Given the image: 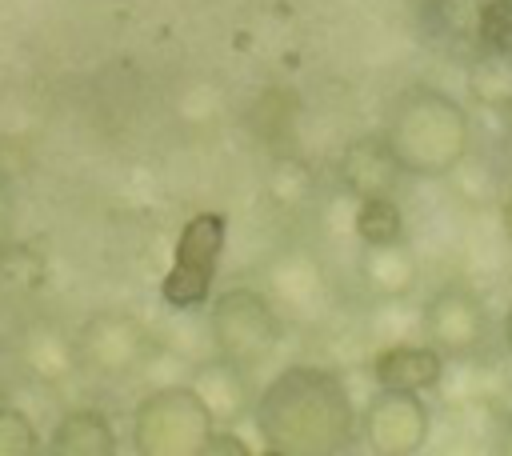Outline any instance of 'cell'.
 Wrapping results in <instances>:
<instances>
[{"mask_svg":"<svg viewBox=\"0 0 512 456\" xmlns=\"http://www.w3.org/2000/svg\"><path fill=\"white\" fill-rule=\"evenodd\" d=\"M252 420L260 444L280 456H316V452H344L356 440V404L348 384L320 364H292L276 372L256 404Z\"/></svg>","mask_w":512,"mask_h":456,"instance_id":"1","label":"cell"},{"mask_svg":"<svg viewBox=\"0 0 512 456\" xmlns=\"http://www.w3.org/2000/svg\"><path fill=\"white\" fill-rule=\"evenodd\" d=\"M384 140L392 144L404 176L440 180L472 156V120L456 96L432 84H412L392 100Z\"/></svg>","mask_w":512,"mask_h":456,"instance_id":"2","label":"cell"},{"mask_svg":"<svg viewBox=\"0 0 512 456\" xmlns=\"http://www.w3.org/2000/svg\"><path fill=\"white\" fill-rule=\"evenodd\" d=\"M216 420L192 384L152 388L132 408V448L140 456H192L204 452Z\"/></svg>","mask_w":512,"mask_h":456,"instance_id":"3","label":"cell"},{"mask_svg":"<svg viewBox=\"0 0 512 456\" xmlns=\"http://www.w3.org/2000/svg\"><path fill=\"white\" fill-rule=\"evenodd\" d=\"M208 332H212L216 356H224L248 372L256 364H264L272 356V348L280 344V316L260 288L236 284L212 300Z\"/></svg>","mask_w":512,"mask_h":456,"instance_id":"4","label":"cell"},{"mask_svg":"<svg viewBox=\"0 0 512 456\" xmlns=\"http://www.w3.org/2000/svg\"><path fill=\"white\" fill-rule=\"evenodd\" d=\"M228 240V216L224 212H196L184 220L172 252V268L160 284V300L176 312H196L212 296V276L220 264Z\"/></svg>","mask_w":512,"mask_h":456,"instance_id":"5","label":"cell"},{"mask_svg":"<svg viewBox=\"0 0 512 456\" xmlns=\"http://www.w3.org/2000/svg\"><path fill=\"white\" fill-rule=\"evenodd\" d=\"M152 356V336L148 328L120 312V308H104L92 312L80 332H76V360L104 376V380H120V376H136Z\"/></svg>","mask_w":512,"mask_h":456,"instance_id":"6","label":"cell"},{"mask_svg":"<svg viewBox=\"0 0 512 456\" xmlns=\"http://www.w3.org/2000/svg\"><path fill=\"white\" fill-rule=\"evenodd\" d=\"M488 328H492V320H488L484 296L476 288L460 284V280L440 284L428 296L424 312H420V332H424V340L432 348L444 352V360L448 356L452 360L476 356L484 348V340H488Z\"/></svg>","mask_w":512,"mask_h":456,"instance_id":"7","label":"cell"},{"mask_svg":"<svg viewBox=\"0 0 512 456\" xmlns=\"http://www.w3.org/2000/svg\"><path fill=\"white\" fill-rule=\"evenodd\" d=\"M356 432L364 436V444L372 452L384 456H408L420 452L432 436V408L424 404V392H400V388H380L360 420Z\"/></svg>","mask_w":512,"mask_h":456,"instance_id":"8","label":"cell"},{"mask_svg":"<svg viewBox=\"0 0 512 456\" xmlns=\"http://www.w3.org/2000/svg\"><path fill=\"white\" fill-rule=\"evenodd\" d=\"M336 176H340L344 192L364 200V196H396L404 168H400L392 144L384 140V132H368V136H356L344 144V152L336 160Z\"/></svg>","mask_w":512,"mask_h":456,"instance_id":"9","label":"cell"},{"mask_svg":"<svg viewBox=\"0 0 512 456\" xmlns=\"http://www.w3.org/2000/svg\"><path fill=\"white\" fill-rule=\"evenodd\" d=\"M376 388L400 392H432L444 380V352L432 344H388L372 356Z\"/></svg>","mask_w":512,"mask_h":456,"instance_id":"10","label":"cell"},{"mask_svg":"<svg viewBox=\"0 0 512 456\" xmlns=\"http://www.w3.org/2000/svg\"><path fill=\"white\" fill-rule=\"evenodd\" d=\"M360 280L376 300H404L420 284V260L416 252L400 240L388 244H364L360 252Z\"/></svg>","mask_w":512,"mask_h":456,"instance_id":"11","label":"cell"},{"mask_svg":"<svg viewBox=\"0 0 512 456\" xmlns=\"http://www.w3.org/2000/svg\"><path fill=\"white\" fill-rule=\"evenodd\" d=\"M192 388L200 392V400L208 404V412H212L216 424H236V420H244V416L252 412V404H256V400H252L248 372L236 368V364L224 360V356L200 364L196 376H192Z\"/></svg>","mask_w":512,"mask_h":456,"instance_id":"12","label":"cell"},{"mask_svg":"<svg viewBox=\"0 0 512 456\" xmlns=\"http://www.w3.org/2000/svg\"><path fill=\"white\" fill-rule=\"evenodd\" d=\"M52 448L64 456H112L116 428L100 408H72L52 428Z\"/></svg>","mask_w":512,"mask_h":456,"instance_id":"13","label":"cell"},{"mask_svg":"<svg viewBox=\"0 0 512 456\" xmlns=\"http://www.w3.org/2000/svg\"><path fill=\"white\" fill-rule=\"evenodd\" d=\"M464 84L468 96L480 108H512V52H492V48H476L468 68H464Z\"/></svg>","mask_w":512,"mask_h":456,"instance_id":"14","label":"cell"},{"mask_svg":"<svg viewBox=\"0 0 512 456\" xmlns=\"http://www.w3.org/2000/svg\"><path fill=\"white\" fill-rule=\"evenodd\" d=\"M352 232L360 244H388L404 236V212L396 204V196H364L356 216H352Z\"/></svg>","mask_w":512,"mask_h":456,"instance_id":"15","label":"cell"},{"mask_svg":"<svg viewBox=\"0 0 512 456\" xmlns=\"http://www.w3.org/2000/svg\"><path fill=\"white\" fill-rule=\"evenodd\" d=\"M480 0H424L428 28L444 40H476Z\"/></svg>","mask_w":512,"mask_h":456,"instance_id":"16","label":"cell"},{"mask_svg":"<svg viewBox=\"0 0 512 456\" xmlns=\"http://www.w3.org/2000/svg\"><path fill=\"white\" fill-rule=\"evenodd\" d=\"M476 48L512 52V0H480V12H476Z\"/></svg>","mask_w":512,"mask_h":456,"instance_id":"17","label":"cell"},{"mask_svg":"<svg viewBox=\"0 0 512 456\" xmlns=\"http://www.w3.org/2000/svg\"><path fill=\"white\" fill-rule=\"evenodd\" d=\"M292 112H296V96L284 88H268L252 108V124L264 140H280L292 128Z\"/></svg>","mask_w":512,"mask_h":456,"instance_id":"18","label":"cell"},{"mask_svg":"<svg viewBox=\"0 0 512 456\" xmlns=\"http://www.w3.org/2000/svg\"><path fill=\"white\" fill-rule=\"evenodd\" d=\"M40 452V432L24 408L0 404V456H32Z\"/></svg>","mask_w":512,"mask_h":456,"instance_id":"19","label":"cell"},{"mask_svg":"<svg viewBox=\"0 0 512 456\" xmlns=\"http://www.w3.org/2000/svg\"><path fill=\"white\" fill-rule=\"evenodd\" d=\"M0 276L20 288H36L44 280V260L24 244H0Z\"/></svg>","mask_w":512,"mask_h":456,"instance_id":"20","label":"cell"},{"mask_svg":"<svg viewBox=\"0 0 512 456\" xmlns=\"http://www.w3.org/2000/svg\"><path fill=\"white\" fill-rule=\"evenodd\" d=\"M204 452H212V456H220V452H232V456H248V444H240L232 432H212V436H208V444H204Z\"/></svg>","mask_w":512,"mask_h":456,"instance_id":"21","label":"cell"},{"mask_svg":"<svg viewBox=\"0 0 512 456\" xmlns=\"http://www.w3.org/2000/svg\"><path fill=\"white\" fill-rule=\"evenodd\" d=\"M496 452H504V456H512V412L500 420V432H496Z\"/></svg>","mask_w":512,"mask_h":456,"instance_id":"22","label":"cell"},{"mask_svg":"<svg viewBox=\"0 0 512 456\" xmlns=\"http://www.w3.org/2000/svg\"><path fill=\"white\" fill-rule=\"evenodd\" d=\"M500 232H504V240L512 244V192H508L504 204H500Z\"/></svg>","mask_w":512,"mask_h":456,"instance_id":"23","label":"cell"},{"mask_svg":"<svg viewBox=\"0 0 512 456\" xmlns=\"http://www.w3.org/2000/svg\"><path fill=\"white\" fill-rule=\"evenodd\" d=\"M500 332H504V344H508V352H512V300H508V308H504V324H500Z\"/></svg>","mask_w":512,"mask_h":456,"instance_id":"24","label":"cell"},{"mask_svg":"<svg viewBox=\"0 0 512 456\" xmlns=\"http://www.w3.org/2000/svg\"><path fill=\"white\" fill-rule=\"evenodd\" d=\"M0 220H4V192H0Z\"/></svg>","mask_w":512,"mask_h":456,"instance_id":"25","label":"cell"},{"mask_svg":"<svg viewBox=\"0 0 512 456\" xmlns=\"http://www.w3.org/2000/svg\"><path fill=\"white\" fill-rule=\"evenodd\" d=\"M508 120H512V108H508Z\"/></svg>","mask_w":512,"mask_h":456,"instance_id":"26","label":"cell"}]
</instances>
